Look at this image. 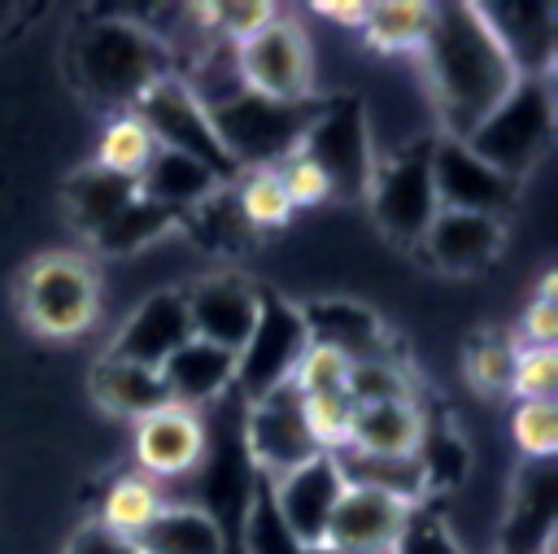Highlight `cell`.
I'll return each instance as SVG.
<instances>
[{"mask_svg": "<svg viewBox=\"0 0 558 554\" xmlns=\"http://www.w3.org/2000/svg\"><path fill=\"white\" fill-rule=\"evenodd\" d=\"M174 222H179V214H170V209L144 201L140 188H135V196H131L92 240H96V249H105V253H131V249L148 244L153 236H161V231L174 227Z\"/></svg>", "mask_w": 558, "mask_h": 554, "instance_id": "31", "label": "cell"}, {"mask_svg": "<svg viewBox=\"0 0 558 554\" xmlns=\"http://www.w3.org/2000/svg\"><path fill=\"white\" fill-rule=\"evenodd\" d=\"M153 153H157L153 131H148L131 109H122V113H113V118L105 122V131H100V140H96L92 166L105 170V174H118V179H131V183H135V179L144 174V166L153 161Z\"/></svg>", "mask_w": 558, "mask_h": 554, "instance_id": "27", "label": "cell"}, {"mask_svg": "<svg viewBox=\"0 0 558 554\" xmlns=\"http://www.w3.org/2000/svg\"><path fill=\"white\" fill-rule=\"evenodd\" d=\"M262 489H266L270 510H275L279 528L288 532V541L301 545V550H323L331 506L344 493V475H340L336 458L314 454L310 462H301L296 471H288L279 480H266Z\"/></svg>", "mask_w": 558, "mask_h": 554, "instance_id": "11", "label": "cell"}, {"mask_svg": "<svg viewBox=\"0 0 558 554\" xmlns=\"http://www.w3.org/2000/svg\"><path fill=\"white\" fill-rule=\"evenodd\" d=\"M510 441L527 462H549L558 449V406L554 401H514Z\"/></svg>", "mask_w": 558, "mask_h": 554, "instance_id": "36", "label": "cell"}, {"mask_svg": "<svg viewBox=\"0 0 558 554\" xmlns=\"http://www.w3.org/2000/svg\"><path fill=\"white\" fill-rule=\"evenodd\" d=\"M140 554H227L222 523L192 502H166L157 519L135 537Z\"/></svg>", "mask_w": 558, "mask_h": 554, "instance_id": "22", "label": "cell"}, {"mask_svg": "<svg viewBox=\"0 0 558 554\" xmlns=\"http://www.w3.org/2000/svg\"><path fill=\"white\" fill-rule=\"evenodd\" d=\"M323 100L305 96V100H262L253 92H235L218 105H209V122L214 135L222 140L227 157L244 170H275L288 153L301 148L314 113Z\"/></svg>", "mask_w": 558, "mask_h": 554, "instance_id": "3", "label": "cell"}, {"mask_svg": "<svg viewBox=\"0 0 558 554\" xmlns=\"http://www.w3.org/2000/svg\"><path fill=\"white\" fill-rule=\"evenodd\" d=\"M392 554H466V550L453 541L445 515L414 506L405 528H401V537H397V545H392Z\"/></svg>", "mask_w": 558, "mask_h": 554, "instance_id": "39", "label": "cell"}, {"mask_svg": "<svg viewBox=\"0 0 558 554\" xmlns=\"http://www.w3.org/2000/svg\"><path fill=\"white\" fill-rule=\"evenodd\" d=\"M301 153L323 166V174L331 179V192L366 196L375 157H371V131L357 100H323L301 140Z\"/></svg>", "mask_w": 558, "mask_h": 554, "instance_id": "10", "label": "cell"}, {"mask_svg": "<svg viewBox=\"0 0 558 554\" xmlns=\"http://www.w3.org/2000/svg\"><path fill=\"white\" fill-rule=\"evenodd\" d=\"M514 358H519V345H510L501 336H480L466 349V375L480 393H510Z\"/></svg>", "mask_w": 558, "mask_h": 554, "instance_id": "38", "label": "cell"}, {"mask_svg": "<svg viewBox=\"0 0 558 554\" xmlns=\"http://www.w3.org/2000/svg\"><path fill=\"white\" fill-rule=\"evenodd\" d=\"M179 222L196 236V244H205L214 253H240L248 244V222L240 218L235 196L227 188H218L214 196H205L201 205H192Z\"/></svg>", "mask_w": 558, "mask_h": 554, "instance_id": "30", "label": "cell"}, {"mask_svg": "<svg viewBox=\"0 0 558 554\" xmlns=\"http://www.w3.org/2000/svg\"><path fill=\"white\" fill-rule=\"evenodd\" d=\"M436 140V135H432ZM432 140L401 148L388 161H375L366 201L375 209V222L397 244H418L427 222L436 218V188H432Z\"/></svg>", "mask_w": 558, "mask_h": 554, "instance_id": "7", "label": "cell"}, {"mask_svg": "<svg viewBox=\"0 0 558 554\" xmlns=\"http://www.w3.org/2000/svg\"><path fill=\"white\" fill-rule=\"evenodd\" d=\"M157 375H161L166 401L187 406V410H201L205 401H218L235 384V353L192 336L187 345H179L157 366Z\"/></svg>", "mask_w": 558, "mask_h": 554, "instance_id": "20", "label": "cell"}, {"mask_svg": "<svg viewBox=\"0 0 558 554\" xmlns=\"http://www.w3.org/2000/svg\"><path fill=\"white\" fill-rule=\"evenodd\" d=\"M432 26V4H414V0H384L366 9L362 35L375 52H414L423 48Z\"/></svg>", "mask_w": 558, "mask_h": 554, "instance_id": "28", "label": "cell"}, {"mask_svg": "<svg viewBox=\"0 0 558 554\" xmlns=\"http://www.w3.org/2000/svg\"><path fill=\"white\" fill-rule=\"evenodd\" d=\"M506 244V227L501 218L488 214H466V209H436V218L427 222L418 249L436 270H480L484 262H493Z\"/></svg>", "mask_w": 558, "mask_h": 554, "instance_id": "19", "label": "cell"}, {"mask_svg": "<svg viewBox=\"0 0 558 554\" xmlns=\"http://www.w3.org/2000/svg\"><path fill=\"white\" fill-rule=\"evenodd\" d=\"M510 393H514V401H554V393H558V353H554V345H519Z\"/></svg>", "mask_w": 558, "mask_h": 554, "instance_id": "37", "label": "cell"}, {"mask_svg": "<svg viewBox=\"0 0 558 554\" xmlns=\"http://www.w3.org/2000/svg\"><path fill=\"white\" fill-rule=\"evenodd\" d=\"M17 310L31 332L48 340H70L96 323L100 279L83 253H39L17 279Z\"/></svg>", "mask_w": 558, "mask_h": 554, "instance_id": "4", "label": "cell"}, {"mask_svg": "<svg viewBox=\"0 0 558 554\" xmlns=\"http://www.w3.org/2000/svg\"><path fill=\"white\" fill-rule=\"evenodd\" d=\"M131 196H135V183H131V179L105 174V170H96V166L78 170V174L65 183L70 214H74V222H78L87 236H96V231H100V227H105Z\"/></svg>", "mask_w": 558, "mask_h": 554, "instance_id": "29", "label": "cell"}, {"mask_svg": "<svg viewBox=\"0 0 558 554\" xmlns=\"http://www.w3.org/2000/svg\"><path fill=\"white\" fill-rule=\"evenodd\" d=\"M235 79H240V92H253L262 100H305L314 83V52L301 22L279 13L266 31L240 44Z\"/></svg>", "mask_w": 558, "mask_h": 554, "instance_id": "9", "label": "cell"}, {"mask_svg": "<svg viewBox=\"0 0 558 554\" xmlns=\"http://www.w3.org/2000/svg\"><path fill=\"white\" fill-rule=\"evenodd\" d=\"M257 301H262V292L253 284H244L240 275H205L183 292L192 336L209 340L218 349H231V353L244 349V340L257 323Z\"/></svg>", "mask_w": 558, "mask_h": 554, "instance_id": "16", "label": "cell"}, {"mask_svg": "<svg viewBox=\"0 0 558 554\" xmlns=\"http://www.w3.org/2000/svg\"><path fill=\"white\" fill-rule=\"evenodd\" d=\"M523 336H527V345H554L558 340V301L536 297L523 310Z\"/></svg>", "mask_w": 558, "mask_h": 554, "instance_id": "43", "label": "cell"}, {"mask_svg": "<svg viewBox=\"0 0 558 554\" xmlns=\"http://www.w3.org/2000/svg\"><path fill=\"white\" fill-rule=\"evenodd\" d=\"M301 314H305L310 336H314V340L336 345L340 353H349V362H362V358H379V353H388L384 327H379V318H375L366 305L323 301V305L301 310Z\"/></svg>", "mask_w": 558, "mask_h": 554, "instance_id": "25", "label": "cell"}, {"mask_svg": "<svg viewBox=\"0 0 558 554\" xmlns=\"http://www.w3.org/2000/svg\"><path fill=\"white\" fill-rule=\"evenodd\" d=\"M519 79H549L558 57V9L554 4H475Z\"/></svg>", "mask_w": 558, "mask_h": 554, "instance_id": "17", "label": "cell"}, {"mask_svg": "<svg viewBox=\"0 0 558 554\" xmlns=\"http://www.w3.org/2000/svg\"><path fill=\"white\" fill-rule=\"evenodd\" d=\"M244 454L248 462L266 475V480H279L288 471H296L301 462H310L318 449L301 423V397L292 393V384L275 388L270 397L244 406Z\"/></svg>", "mask_w": 558, "mask_h": 554, "instance_id": "12", "label": "cell"}, {"mask_svg": "<svg viewBox=\"0 0 558 554\" xmlns=\"http://www.w3.org/2000/svg\"><path fill=\"white\" fill-rule=\"evenodd\" d=\"M166 502H170V497L161 493L157 480H148V475H140V471H126V475H118V480L105 489V502H100L96 523H105L109 532L135 541V537L157 519V510H161Z\"/></svg>", "mask_w": 558, "mask_h": 554, "instance_id": "26", "label": "cell"}, {"mask_svg": "<svg viewBox=\"0 0 558 554\" xmlns=\"http://www.w3.org/2000/svg\"><path fill=\"white\" fill-rule=\"evenodd\" d=\"M231 196H235V209L248 222V231H257V227H283L292 218V201H288V192H283V183H279L275 170H244L235 179Z\"/></svg>", "mask_w": 558, "mask_h": 554, "instance_id": "32", "label": "cell"}, {"mask_svg": "<svg viewBox=\"0 0 558 554\" xmlns=\"http://www.w3.org/2000/svg\"><path fill=\"white\" fill-rule=\"evenodd\" d=\"M301 423L318 454H336L349 445L353 401L344 393H310V397H301Z\"/></svg>", "mask_w": 558, "mask_h": 554, "instance_id": "35", "label": "cell"}, {"mask_svg": "<svg viewBox=\"0 0 558 554\" xmlns=\"http://www.w3.org/2000/svg\"><path fill=\"white\" fill-rule=\"evenodd\" d=\"M9 17H13V9H9V4H0V31H4V22H9Z\"/></svg>", "mask_w": 558, "mask_h": 554, "instance_id": "45", "label": "cell"}, {"mask_svg": "<svg viewBox=\"0 0 558 554\" xmlns=\"http://www.w3.org/2000/svg\"><path fill=\"white\" fill-rule=\"evenodd\" d=\"M410 510L414 506L392 497V493L344 484V493L331 506V519H327V532H323V550L327 554H392Z\"/></svg>", "mask_w": 558, "mask_h": 554, "instance_id": "14", "label": "cell"}, {"mask_svg": "<svg viewBox=\"0 0 558 554\" xmlns=\"http://www.w3.org/2000/svg\"><path fill=\"white\" fill-rule=\"evenodd\" d=\"M305 345H310V327H305L301 305L262 292L257 323H253L244 349L235 353V388H240L244 406H253V401L270 397L275 388H283Z\"/></svg>", "mask_w": 558, "mask_h": 554, "instance_id": "8", "label": "cell"}, {"mask_svg": "<svg viewBox=\"0 0 558 554\" xmlns=\"http://www.w3.org/2000/svg\"><path fill=\"white\" fill-rule=\"evenodd\" d=\"M61 554H140L135 550V541L131 537H118V532H109L105 523H83L74 537H70V545L61 550Z\"/></svg>", "mask_w": 558, "mask_h": 554, "instance_id": "42", "label": "cell"}, {"mask_svg": "<svg viewBox=\"0 0 558 554\" xmlns=\"http://www.w3.org/2000/svg\"><path fill=\"white\" fill-rule=\"evenodd\" d=\"M135 188H140L144 201H153V205H161V209L183 218L192 205H201L205 196H214L227 183H218L201 161H192L183 153H170V148H157L153 161L144 166V174L135 179Z\"/></svg>", "mask_w": 558, "mask_h": 554, "instance_id": "23", "label": "cell"}, {"mask_svg": "<svg viewBox=\"0 0 558 554\" xmlns=\"http://www.w3.org/2000/svg\"><path fill=\"white\" fill-rule=\"evenodd\" d=\"M344 397L353 406H379V401H414V384L410 375L388 358H362L349 366V380H344Z\"/></svg>", "mask_w": 558, "mask_h": 554, "instance_id": "33", "label": "cell"}, {"mask_svg": "<svg viewBox=\"0 0 558 554\" xmlns=\"http://www.w3.org/2000/svg\"><path fill=\"white\" fill-rule=\"evenodd\" d=\"M418 471L423 484H458V475L466 471V449L453 432H432L423 427V445H418Z\"/></svg>", "mask_w": 558, "mask_h": 554, "instance_id": "41", "label": "cell"}, {"mask_svg": "<svg viewBox=\"0 0 558 554\" xmlns=\"http://www.w3.org/2000/svg\"><path fill=\"white\" fill-rule=\"evenodd\" d=\"M432 188L440 209H466V214H488L501 218V209L514 201V179L497 174L484 166L462 140H432Z\"/></svg>", "mask_w": 558, "mask_h": 554, "instance_id": "15", "label": "cell"}, {"mask_svg": "<svg viewBox=\"0 0 558 554\" xmlns=\"http://www.w3.org/2000/svg\"><path fill=\"white\" fill-rule=\"evenodd\" d=\"M65 70L74 87L109 109H131L140 92H148L157 79L179 74L174 70V48L153 35V26L131 22V17H96L78 26L65 44Z\"/></svg>", "mask_w": 558, "mask_h": 554, "instance_id": "2", "label": "cell"}, {"mask_svg": "<svg viewBox=\"0 0 558 554\" xmlns=\"http://www.w3.org/2000/svg\"><path fill=\"white\" fill-rule=\"evenodd\" d=\"M131 113L153 131L157 148H170V153H183V157L201 161L218 183L240 179V166L227 157L222 140L214 135V122H209L205 105L196 100V92L179 74H166L148 92H140Z\"/></svg>", "mask_w": 558, "mask_h": 554, "instance_id": "6", "label": "cell"}, {"mask_svg": "<svg viewBox=\"0 0 558 554\" xmlns=\"http://www.w3.org/2000/svg\"><path fill=\"white\" fill-rule=\"evenodd\" d=\"M275 174H279V183H283V192H288L292 209L323 205V201L331 196V179H327V174H323V166H318L314 157H305L301 148H296V153H288V157L275 166Z\"/></svg>", "mask_w": 558, "mask_h": 554, "instance_id": "40", "label": "cell"}, {"mask_svg": "<svg viewBox=\"0 0 558 554\" xmlns=\"http://www.w3.org/2000/svg\"><path fill=\"white\" fill-rule=\"evenodd\" d=\"M554 140V83L549 79H519L510 96L462 140L484 166L506 179H523Z\"/></svg>", "mask_w": 558, "mask_h": 554, "instance_id": "5", "label": "cell"}, {"mask_svg": "<svg viewBox=\"0 0 558 554\" xmlns=\"http://www.w3.org/2000/svg\"><path fill=\"white\" fill-rule=\"evenodd\" d=\"M192 340V323H187V305H183V292H153L144 305L131 310V318L118 327L113 345H109V358H122V362H140V366H161L179 345Z\"/></svg>", "mask_w": 558, "mask_h": 554, "instance_id": "18", "label": "cell"}, {"mask_svg": "<svg viewBox=\"0 0 558 554\" xmlns=\"http://www.w3.org/2000/svg\"><path fill=\"white\" fill-rule=\"evenodd\" d=\"M92 397L109 410V414H126V419H144L148 410H157L166 401L161 375L153 366L140 362H122V358H100L92 366Z\"/></svg>", "mask_w": 558, "mask_h": 554, "instance_id": "24", "label": "cell"}, {"mask_svg": "<svg viewBox=\"0 0 558 554\" xmlns=\"http://www.w3.org/2000/svg\"><path fill=\"white\" fill-rule=\"evenodd\" d=\"M205 449H209L205 419L187 406L161 401L157 410L135 419L131 454H135V471L148 480H174V475L196 471L205 462Z\"/></svg>", "mask_w": 558, "mask_h": 554, "instance_id": "13", "label": "cell"}, {"mask_svg": "<svg viewBox=\"0 0 558 554\" xmlns=\"http://www.w3.org/2000/svg\"><path fill=\"white\" fill-rule=\"evenodd\" d=\"M423 410L414 401H379V406H353L349 449H362L371 458H418L423 445Z\"/></svg>", "mask_w": 558, "mask_h": 554, "instance_id": "21", "label": "cell"}, {"mask_svg": "<svg viewBox=\"0 0 558 554\" xmlns=\"http://www.w3.org/2000/svg\"><path fill=\"white\" fill-rule=\"evenodd\" d=\"M349 353H340L336 345H327V340H314L310 336V345L301 349V358H296V366H292V375H288V384H292V393L296 397H310V393H344V380H349Z\"/></svg>", "mask_w": 558, "mask_h": 554, "instance_id": "34", "label": "cell"}, {"mask_svg": "<svg viewBox=\"0 0 558 554\" xmlns=\"http://www.w3.org/2000/svg\"><path fill=\"white\" fill-rule=\"evenodd\" d=\"M418 61L445 140H466L519 83L510 57L493 39L475 4H432V26Z\"/></svg>", "mask_w": 558, "mask_h": 554, "instance_id": "1", "label": "cell"}, {"mask_svg": "<svg viewBox=\"0 0 558 554\" xmlns=\"http://www.w3.org/2000/svg\"><path fill=\"white\" fill-rule=\"evenodd\" d=\"M366 9H371V4H340V0H318V4H314V13H318V17H331V22L353 26V31H362Z\"/></svg>", "mask_w": 558, "mask_h": 554, "instance_id": "44", "label": "cell"}]
</instances>
